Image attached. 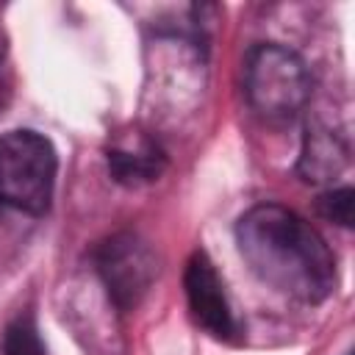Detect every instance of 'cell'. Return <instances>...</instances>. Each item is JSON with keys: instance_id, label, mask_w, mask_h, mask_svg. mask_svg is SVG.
<instances>
[{"instance_id": "cell-1", "label": "cell", "mask_w": 355, "mask_h": 355, "mask_svg": "<svg viewBox=\"0 0 355 355\" xmlns=\"http://www.w3.org/2000/svg\"><path fill=\"white\" fill-rule=\"evenodd\" d=\"M236 244L252 275L305 305L324 302L338 283L336 255L311 222L280 202H258L236 222Z\"/></svg>"}, {"instance_id": "cell-2", "label": "cell", "mask_w": 355, "mask_h": 355, "mask_svg": "<svg viewBox=\"0 0 355 355\" xmlns=\"http://www.w3.org/2000/svg\"><path fill=\"white\" fill-rule=\"evenodd\" d=\"M311 72L305 61L275 42H261L244 55V94L255 116L269 125L294 122L311 100Z\"/></svg>"}, {"instance_id": "cell-3", "label": "cell", "mask_w": 355, "mask_h": 355, "mask_svg": "<svg viewBox=\"0 0 355 355\" xmlns=\"http://www.w3.org/2000/svg\"><path fill=\"white\" fill-rule=\"evenodd\" d=\"M58 155L47 136L17 128L0 136V205L42 216L53 202Z\"/></svg>"}, {"instance_id": "cell-4", "label": "cell", "mask_w": 355, "mask_h": 355, "mask_svg": "<svg viewBox=\"0 0 355 355\" xmlns=\"http://www.w3.org/2000/svg\"><path fill=\"white\" fill-rule=\"evenodd\" d=\"M94 269L119 311H130L158 277L155 250L130 230L114 233L94 247Z\"/></svg>"}, {"instance_id": "cell-5", "label": "cell", "mask_w": 355, "mask_h": 355, "mask_svg": "<svg viewBox=\"0 0 355 355\" xmlns=\"http://www.w3.org/2000/svg\"><path fill=\"white\" fill-rule=\"evenodd\" d=\"M183 288H186L189 313L197 327H202L208 336L222 341L236 336V319L225 294V283L205 250L191 252L183 272Z\"/></svg>"}, {"instance_id": "cell-6", "label": "cell", "mask_w": 355, "mask_h": 355, "mask_svg": "<svg viewBox=\"0 0 355 355\" xmlns=\"http://www.w3.org/2000/svg\"><path fill=\"white\" fill-rule=\"evenodd\" d=\"M347 164H349L347 139L322 122H308L302 136V150L297 158V175L305 183H330L347 169Z\"/></svg>"}, {"instance_id": "cell-7", "label": "cell", "mask_w": 355, "mask_h": 355, "mask_svg": "<svg viewBox=\"0 0 355 355\" xmlns=\"http://www.w3.org/2000/svg\"><path fill=\"white\" fill-rule=\"evenodd\" d=\"M105 164L111 180L119 186H144L164 175L166 169V153L161 144L144 133L128 136L105 150Z\"/></svg>"}, {"instance_id": "cell-8", "label": "cell", "mask_w": 355, "mask_h": 355, "mask_svg": "<svg viewBox=\"0 0 355 355\" xmlns=\"http://www.w3.org/2000/svg\"><path fill=\"white\" fill-rule=\"evenodd\" d=\"M3 355H44V341L31 313H19L3 333Z\"/></svg>"}, {"instance_id": "cell-9", "label": "cell", "mask_w": 355, "mask_h": 355, "mask_svg": "<svg viewBox=\"0 0 355 355\" xmlns=\"http://www.w3.org/2000/svg\"><path fill=\"white\" fill-rule=\"evenodd\" d=\"M352 208H355V189L352 186H333L316 200V211L341 227H352Z\"/></svg>"}, {"instance_id": "cell-10", "label": "cell", "mask_w": 355, "mask_h": 355, "mask_svg": "<svg viewBox=\"0 0 355 355\" xmlns=\"http://www.w3.org/2000/svg\"><path fill=\"white\" fill-rule=\"evenodd\" d=\"M6 50H8V42H6V33H3V28H0V64H3V58H6Z\"/></svg>"}]
</instances>
